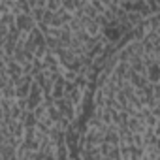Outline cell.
Returning <instances> with one entry per match:
<instances>
[{"mask_svg": "<svg viewBox=\"0 0 160 160\" xmlns=\"http://www.w3.org/2000/svg\"><path fill=\"white\" fill-rule=\"evenodd\" d=\"M23 124H25L27 128H34V126L38 124V117H36V113H34L32 109H27V111H25V115H23Z\"/></svg>", "mask_w": 160, "mask_h": 160, "instance_id": "cell-6", "label": "cell"}, {"mask_svg": "<svg viewBox=\"0 0 160 160\" xmlns=\"http://www.w3.org/2000/svg\"><path fill=\"white\" fill-rule=\"evenodd\" d=\"M45 10H47V8H40V6H34V8H32V17L36 19V23H42V19H43V15H45Z\"/></svg>", "mask_w": 160, "mask_h": 160, "instance_id": "cell-8", "label": "cell"}, {"mask_svg": "<svg viewBox=\"0 0 160 160\" xmlns=\"http://www.w3.org/2000/svg\"><path fill=\"white\" fill-rule=\"evenodd\" d=\"M147 77L151 83H160V58L147 64Z\"/></svg>", "mask_w": 160, "mask_h": 160, "instance_id": "cell-3", "label": "cell"}, {"mask_svg": "<svg viewBox=\"0 0 160 160\" xmlns=\"http://www.w3.org/2000/svg\"><path fill=\"white\" fill-rule=\"evenodd\" d=\"M81 25H83V30L89 32L91 36H100V34H102V25H100V21L94 19V17H85V19H81Z\"/></svg>", "mask_w": 160, "mask_h": 160, "instance_id": "cell-2", "label": "cell"}, {"mask_svg": "<svg viewBox=\"0 0 160 160\" xmlns=\"http://www.w3.org/2000/svg\"><path fill=\"white\" fill-rule=\"evenodd\" d=\"M128 81L134 85V89H143L145 85H149L151 81H149V77L145 75V73H139V72H130V75H128Z\"/></svg>", "mask_w": 160, "mask_h": 160, "instance_id": "cell-4", "label": "cell"}, {"mask_svg": "<svg viewBox=\"0 0 160 160\" xmlns=\"http://www.w3.org/2000/svg\"><path fill=\"white\" fill-rule=\"evenodd\" d=\"M147 6L152 10V13H160V0H147Z\"/></svg>", "mask_w": 160, "mask_h": 160, "instance_id": "cell-10", "label": "cell"}, {"mask_svg": "<svg viewBox=\"0 0 160 160\" xmlns=\"http://www.w3.org/2000/svg\"><path fill=\"white\" fill-rule=\"evenodd\" d=\"M60 8H62V0H47V10L58 12Z\"/></svg>", "mask_w": 160, "mask_h": 160, "instance_id": "cell-9", "label": "cell"}, {"mask_svg": "<svg viewBox=\"0 0 160 160\" xmlns=\"http://www.w3.org/2000/svg\"><path fill=\"white\" fill-rule=\"evenodd\" d=\"M15 25L19 27L21 32H30L38 23H36V19L32 17V13H19V15L15 17Z\"/></svg>", "mask_w": 160, "mask_h": 160, "instance_id": "cell-1", "label": "cell"}, {"mask_svg": "<svg viewBox=\"0 0 160 160\" xmlns=\"http://www.w3.org/2000/svg\"><path fill=\"white\" fill-rule=\"evenodd\" d=\"M128 128H130L132 132H136V134H143L149 126L143 122V119H141L139 115H130V119H128Z\"/></svg>", "mask_w": 160, "mask_h": 160, "instance_id": "cell-5", "label": "cell"}, {"mask_svg": "<svg viewBox=\"0 0 160 160\" xmlns=\"http://www.w3.org/2000/svg\"><path fill=\"white\" fill-rule=\"evenodd\" d=\"M128 21L134 25V28L138 27V25H141L145 19H143V15L139 13V12H136V10H132V12H128Z\"/></svg>", "mask_w": 160, "mask_h": 160, "instance_id": "cell-7", "label": "cell"}, {"mask_svg": "<svg viewBox=\"0 0 160 160\" xmlns=\"http://www.w3.org/2000/svg\"><path fill=\"white\" fill-rule=\"evenodd\" d=\"M100 2H102V4H106V6H108V8H109V6H111V4H113V0H100Z\"/></svg>", "mask_w": 160, "mask_h": 160, "instance_id": "cell-11", "label": "cell"}]
</instances>
